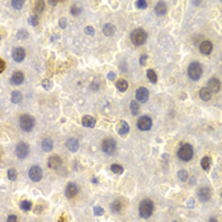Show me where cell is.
Returning <instances> with one entry per match:
<instances>
[{"mask_svg":"<svg viewBox=\"0 0 222 222\" xmlns=\"http://www.w3.org/2000/svg\"><path fill=\"white\" fill-rule=\"evenodd\" d=\"M152 211H154V203L151 199H144L140 203L138 212L142 218H149L152 215Z\"/></svg>","mask_w":222,"mask_h":222,"instance_id":"1","label":"cell"},{"mask_svg":"<svg viewBox=\"0 0 222 222\" xmlns=\"http://www.w3.org/2000/svg\"><path fill=\"white\" fill-rule=\"evenodd\" d=\"M147 39V35H146V32L142 29V28H137L132 32V35H131V41L135 46H141V44H144Z\"/></svg>","mask_w":222,"mask_h":222,"instance_id":"2","label":"cell"},{"mask_svg":"<svg viewBox=\"0 0 222 222\" xmlns=\"http://www.w3.org/2000/svg\"><path fill=\"white\" fill-rule=\"evenodd\" d=\"M19 126H21V128L23 131L29 132L35 127V118L32 116H29V114H23L19 118Z\"/></svg>","mask_w":222,"mask_h":222,"instance_id":"3","label":"cell"},{"mask_svg":"<svg viewBox=\"0 0 222 222\" xmlns=\"http://www.w3.org/2000/svg\"><path fill=\"white\" fill-rule=\"evenodd\" d=\"M188 75L192 80H198L202 76V66L198 62H192L188 67Z\"/></svg>","mask_w":222,"mask_h":222,"instance_id":"4","label":"cell"},{"mask_svg":"<svg viewBox=\"0 0 222 222\" xmlns=\"http://www.w3.org/2000/svg\"><path fill=\"white\" fill-rule=\"evenodd\" d=\"M178 156H179V159H182L183 161L190 160V159L193 157V147L190 146L189 144L183 145L178 151Z\"/></svg>","mask_w":222,"mask_h":222,"instance_id":"5","label":"cell"},{"mask_svg":"<svg viewBox=\"0 0 222 222\" xmlns=\"http://www.w3.org/2000/svg\"><path fill=\"white\" fill-rule=\"evenodd\" d=\"M117 149V144H116V141L113 138H105L103 141V144H102V150L105 152V154H114Z\"/></svg>","mask_w":222,"mask_h":222,"instance_id":"6","label":"cell"},{"mask_svg":"<svg viewBox=\"0 0 222 222\" xmlns=\"http://www.w3.org/2000/svg\"><path fill=\"white\" fill-rule=\"evenodd\" d=\"M151 126H152V121L147 116H142L137 121V127H138L140 131H149L151 128Z\"/></svg>","mask_w":222,"mask_h":222,"instance_id":"7","label":"cell"},{"mask_svg":"<svg viewBox=\"0 0 222 222\" xmlns=\"http://www.w3.org/2000/svg\"><path fill=\"white\" fill-rule=\"evenodd\" d=\"M28 175H29V179L32 182H39L42 179V175H43V173H42V169L37 165L35 166H32L29 169V173H28Z\"/></svg>","mask_w":222,"mask_h":222,"instance_id":"8","label":"cell"},{"mask_svg":"<svg viewBox=\"0 0 222 222\" xmlns=\"http://www.w3.org/2000/svg\"><path fill=\"white\" fill-rule=\"evenodd\" d=\"M29 154V147L28 145L25 144V142H19V144L17 145V147H15V155H17V157L19 159H25Z\"/></svg>","mask_w":222,"mask_h":222,"instance_id":"9","label":"cell"},{"mask_svg":"<svg viewBox=\"0 0 222 222\" xmlns=\"http://www.w3.org/2000/svg\"><path fill=\"white\" fill-rule=\"evenodd\" d=\"M136 99L138 103H146L149 99V90L144 86H141L136 90Z\"/></svg>","mask_w":222,"mask_h":222,"instance_id":"10","label":"cell"},{"mask_svg":"<svg viewBox=\"0 0 222 222\" xmlns=\"http://www.w3.org/2000/svg\"><path fill=\"white\" fill-rule=\"evenodd\" d=\"M25 57V51L22 47H17V49H14L13 51V60L15 62H22Z\"/></svg>","mask_w":222,"mask_h":222,"instance_id":"11","label":"cell"},{"mask_svg":"<svg viewBox=\"0 0 222 222\" xmlns=\"http://www.w3.org/2000/svg\"><path fill=\"white\" fill-rule=\"evenodd\" d=\"M77 192H79V188L75 183H69L66 189H65V194H66L67 198H74L77 194Z\"/></svg>","mask_w":222,"mask_h":222,"instance_id":"12","label":"cell"},{"mask_svg":"<svg viewBox=\"0 0 222 222\" xmlns=\"http://www.w3.org/2000/svg\"><path fill=\"white\" fill-rule=\"evenodd\" d=\"M208 89L211 90V93H218L220 89H221V83L218 79L216 77H212L210 79V81H208Z\"/></svg>","mask_w":222,"mask_h":222,"instance_id":"13","label":"cell"},{"mask_svg":"<svg viewBox=\"0 0 222 222\" xmlns=\"http://www.w3.org/2000/svg\"><path fill=\"white\" fill-rule=\"evenodd\" d=\"M128 131H130L128 123H127L126 121H121V122L118 123V126H117V132H118V135H119V136H126L127 133H128Z\"/></svg>","mask_w":222,"mask_h":222,"instance_id":"14","label":"cell"},{"mask_svg":"<svg viewBox=\"0 0 222 222\" xmlns=\"http://www.w3.org/2000/svg\"><path fill=\"white\" fill-rule=\"evenodd\" d=\"M212 49H213V46L210 41H203L199 46V51L203 53V55H210L212 52Z\"/></svg>","mask_w":222,"mask_h":222,"instance_id":"15","label":"cell"},{"mask_svg":"<svg viewBox=\"0 0 222 222\" xmlns=\"http://www.w3.org/2000/svg\"><path fill=\"white\" fill-rule=\"evenodd\" d=\"M198 197L202 202H207L211 198V190L208 188H201L198 190Z\"/></svg>","mask_w":222,"mask_h":222,"instance_id":"16","label":"cell"},{"mask_svg":"<svg viewBox=\"0 0 222 222\" xmlns=\"http://www.w3.org/2000/svg\"><path fill=\"white\" fill-rule=\"evenodd\" d=\"M81 123H83L84 127L93 128V127L95 126V123H97V119H95L94 117H91V116H84L83 119H81Z\"/></svg>","mask_w":222,"mask_h":222,"instance_id":"17","label":"cell"},{"mask_svg":"<svg viewBox=\"0 0 222 222\" xmlns=\"http://www.w3.org/2000/svg\"><path fill=\"white\" fill-rule=\"evenodd\" d=\"M47 165H49V168H51V169H57V168L61 166V159L58 156H51L49 159Z\"/></svg>","mask_w":222,"mask_h":222,"instance_id":"18","label":"cell"},{"mask_svg":"<svg viewBox=\"0 0 222 222\" xmlns=\"http://www.w3.org/2000/svg\"><path fill=\"white\" fill-rule=\"evenodd\" d=\"M66 147H67L70 151L76 152V151L79 150V141H77L76 138H69V140L66 141Z\"/></svg>","mask_w":222,"mask_h":222,"instance_id":"19","label":"cell"},{"mask_svg":"<svg viewBox=\"0 0 222 222\" xmlns=\"http://www.w3.org/2000/svg\"><path fill=\"white\" fill-rule=\"evenodd\" d=\"M103 33L107 36V37H110L116 33V25L112 24V23H107L104 27H103Z\"/></svg>","mask_w":222,"mask_h":222,"instance_id":"20","label":"cell"},{"mask_svg":"<svg viewBox=\"0 0 222 222\" xmlns=\"http://www.w3.org/2000/svg\"><path fill=\"white\" fill-rule=\"evenodd\" d=\"M23 80H24V75H23V72H21V71L14 72L13 76H12V83H13L14 85H21V84L23 83Z\"/></svg>","mask_w":222,"mask_h":222,"instance_id":"21","label":"cell"},{"mask_svg":"<svg viewBox=\"0 0 222 222\" xmlns=\"http://www.w3.org/2000/svg\"><path fill=\"white\" fill-rule=\"evenodd\" d=\"M199 97H201V99H202V100L207 102V100H210V99H211L212 93H211V90H210L208 88H202V89L199 90Z\"/></svg>","mask_w":222,"mask_h":222,"instance_id":"22","label":"cell"},{"mask_svg":"<svg viewBox=\"0 0 222 222\" xmlns=\"http://www.w3.org/2000/svg\"><path fill=\"white\" fill-rule=\"evenodd\" d=\"M155 13L157 15H164L166 13V4L164 2H159L155 7Z\"/></svg>","mask_w":222,"mask_h":222,"instance_id":"23","label":"cell"},{"mask_svg":"<svg viewBox=\"0 0 222 222\" xmlns=\"http://www.w3.org/2000/svg\"><path fill=\"white\" fill-rule=\"evenodd\" d=\"M42 149H43V151H46V152L51 151V150L53 149V142H52V140H51V138H44V140L42 141Z\"/></svg>","mask_w":222,"mask_h":222,"instance_id":"24","label":"cell"},{"mask_svg":"<svg viewBox=\"0 0 222 222\" xmlns=\"http://www.w3.org/2000/svg\"><path fill=\"white\" fill-rule=\"evenodd\" d=\"M130 109H131V113L133 116H137L138 112H140V104L137 100H132L131 104H130Z\"/></svg>","mask_w":222,"mask_h":222,"instance_id":"25","label":"cell"},{"mask_svg":"<svg viewBox=\"0 0 222 222\" xmlns=\"http://www.w3.org/2000/svg\"><path fill=\"white\" fill-rule=\"evenodd\" d=\"M201 166H202L206 171H208L210 168H211V159H210L208 156H204V157L202 159V161H201Z\"/></svg>","mask_w":222,"mask_h":222,"instance_id":"26","label":"cell"},{"mask_svg":"<svg viewBox=\"0 0 222 222\" xmlns=\"http://www.w3.org/2000/svg\"><path fill=\"white\" fill-rule=\"evenodd\" d=\"M116 86H117V89L119 91H126L127 88H128V83H127L126 80H123V79H121V80H118L116 83Z\"/></svg>","mask_w":222,"mask_h":222,"instance_id":"27","label":"cell"},{"mask_svg":"<svg viewBox=\"0 0 222 222\" xmlns=\"http://www.w3.org/2000/svg\"><path fill=\"white\" fill-rule=\"evenodd\" d=\"M110 208H112V211H113L114 213L121 212V210H122V203H121V201H114L112 204H110Z\"/></svg>","mask_w":222,"mask_h":222,"instance_id":"28","label":"cell"},{"mask_svg":"<svg viewBox=\"0 0 222 222\" xmlns=\"http://www.w3.org/2000/svg\"><path fill=\"white\" fill-rule=\"evenodd\" d=\"M21 100H22V94L19 91H13V94H12V102L14 104H18V103H21Z\"/></svg>","mask_w":222,"mask_h":222,"instance_id":"29","label":"cell"},{"mask_svg":"<svg viewBox=\"0 0 222 222\" xmlns=\"http://www.w3.org/2000/svg\"><path fill=\"white\" fill-rule=\"evenodd\" d=\"M146 75H147L149 80H150L151 83H154V84H155V83L157 81V76H156V72H155L154 70H151V69H150V70H147V74H146Z\"/></svg>","mask_w":222,"mask_h":222,"instance_id":"30","label":"cell"},{"mask_svg":"<svg viewBox=\"0 0 222 222\" xmlns=\"http://www.w3.org/2000/svg\"><path fill=\"white\" fill-rule=\"evenodd\" d=\"M44 9V2H42V0H38V2L35 3V10L37 13H42Z\"/></svg>","mask_w":222,"mask_h":222,"instance_id":"31","label":"cell"},{"mask_svg":"<svg viewBox=\"0 0 222 222\" xmlns=\"http://www.w3.org/2000/svg\"><path fill=\"white\" fill-rule=\"evenodd\" d=\"M21 208L23 210V211H29L30 208H32V202L30 201H22L21 202Z\"/></svg>","mask_w":222,"mask_h":222,"instance_id":"32","label":"cell"},{"mask_svg":"<svg viewBox=\"0 0 222 222\" xmlns=\"http://www.w3.org/2000/svg\"><path fill=\"white\" fill-rule=\"evenodd\" d=\"M28 23L30 24V25H33V27H36V25H38V23H39V19H38V17L35 14V15H32V17H29V19H28Z\"/></svg>","mask_w":222,"mask_h":222,"instance_id":"33","label":"cell"},{"mask_svg":"<svg viewBox=\"0 0 222 222\" xmlns=\"http://www.w3.org/2000/svg\"><path fill=\"white\" fill-rule=\"evenodd\" d=\"M110 170H112L114 174H118V175L123 173V168L121 165H117V164H113L112 166H110Z\"/></svg>","mask_w":222,"mask_h":222,"instance_id":"34","label":"cell"},{"mask_svg":"<svg viewBox=\"0 0 222 222\" xmlns=\"http://www.w3.org/2000/svg\"><path fill=\"white\" fill-rule=\"evenodd\" d=\"M12 4V7L14 8V9H17V10H19L23 5H24V2H22V0H21V2H19V0H13V2L10 3Z\"/></svg>","mask_w":222,"mask_h":222,"instance_id":"35","label":"cell"},{"mask_svg":"<svg viewBox=\"0 0 222 222\" xmlns=\"http://www.w3.org/2000/svg\"><path fill=\"white\" fill-rule=\"evenodd\" d=\"M17 175H18V173H17V170H15V169H9L8 170V178L10 180H15V179H17Z\"/></svg>","mask_w":222,"mask_h":222,"instance_id":"36","label":"cell"},{"mask_svg":"<svg viewBox=\"0 0 222 222\" xmlns=\"http://www.w3.org/2000/svg\"><path fill=\"white\" fill-rule=\"evenodd\" d=\"M178 178L182 180V182H185L188 179V173L187 170H179L178 171Z\"/></svg>","mask_w":222,"mask_h":222,"instance_id":"37","label":"cell"},{"mask_svg":"<svg viewBox=\"0 0 222 222\" xmlns=\"http://www.w3.org/2000/svg\"><path fill=\"white\" fill-rule=\"evenodd\" d=\"M136 7L138 9H146L147 8V2L146 0H138V2H136Z\"/></svg>","mask_w":222,"mask_h":222,"instance_id":"38","label":"cell"},{"mask_svg":"<svg viewBox=\"0 0 222 222\" xmlns=\"http://www.w3.org/2000/svg\"><path fill=\"white\" fill-rule=\"evenodd\" d=\"M17 37H18L19 39H27V37H28V32H27L25 29H21V30L18 32Z\"/></svg>","mask_w":222,"mask_h":222,"instance_id":"39","label":"cell"},{"mask_svg":"<svg viewBox=\"0 0 222 222\" xmlns=\"http://www.w3.org/2000/svg\"><path fill=\"white\" fill-rule=\"evenodd\" d=\"M42 86H43L44 89H51V88H52V81L49 80V79H44V80L42 81Z\"/></svg>","mask_w":222,"mask_h":222,"instance_id":"40","label":"cell"},{"mask_svg":"<svg viewBox=\"0 0 222 222\" xmlns=\"http://www.w3.org/2000/svg\"><path fill=\"white\" fill-rule=\"evenodd\" d=\"M84 30H85V33H86L88 36H94V35H95V30H94V28H93L91 25H86Z\"/></svg>","mask_w":222,"mask_h":222,"instance_id":"41","label":"cell"},{"mask_svg":"<svg viewBox=\"0 0 222 222\" xmlns=\"http://www.w3.org/2000/svg\"><path fill=\"white\" fill-rule=\"evenodd\" d=\"M94 215L95 216H102V215H104V210L102 208V207H94Z\"/></svg>","mask_w":222,"mask_h":222,"instance_id":"42","label":"cell"},{"mask_svg":"<svg viewBox=\"0 0 222 222\" xmlns=\"http://www.w3.org/2000/svg\"><path fill=\"white\" fill-rule=\"evenodd\" d=\"M70 12H71L72 15H79V14L81 13V8H79V7H72V8L70 9Z\"/></svg>","mask_w":222,"mask_h":222,"instance_id":"43","label":"cell"},{"mask_svg":"<svg viewBox=\"0 0 222 222\" xmlns=\"http://www.w3.org/2000/svg\"><path fill=\"white\" fill-rule=\"evenodd\" d=\"M187 206L189 208H192V207H194V199L193 198H189L188 201H187Z\"/></svg>","mask_w":222,"mask_h":222,"instance_id":"44","label":"cell"},{"mask_svg":"<svg viewBox=\"0 0 222 222\" xmlns=\"http://www.w3.org/2000/svg\"><path fill=\"white\" fill-rule=\"evenodd\" d=\"M66 23H67L66 18H61V19H60V27H61V28H65V27H66Z\"/></svg>","mask_w":222,"mask_h":222,"instance_id":"45","label":"cell"},{"mask_svg":"<svg viewBox=\"0 0 222 222\" xmlns=\"http://www.w3.org/2000/svg\"><path fill=\"white\" fill-rule=\"evenodd\" d=\"M8 222H18V218H17V216H14V215L9 216V217H8Z\"/></svg>","mask_w":222,"mask_h":222,"instance_id":"46","label":"cell"},{"mask_svg":"<svg viewBox=\"0 0 222 222\" xmlns=\"http://www.w3.org/2000/svg\"><path fill=\"white\" fill-rule=\"evenodd\" d=\"M146 60H147V56H146V55L141 56V57H140V63H141V65H145V63H146Z\"/></svg>","mask_w":222,"mask_h":222,"instance_id":"47","label":"cell"},{"mask_svg":"<svg viewBox=\"0 0 222 222\" xmlns=\"http://www.w3.org/2000/svg\"><path fill=\"white\" fill-rule=\"evenodd\" d=\"M5 70V62L4 60H0V72H3Z\"/></svg>","mask_w":222,"mask_h":222,"instance_id":"48","label":"cell"},{"mask_svg":"<svg viewBox=\"0 0 222 222\" xmlns=\"http://www.w3.org/2000/svg\"><path fill=\"white\" fill-rule=\"evenodd\" d=\"M107 77L109 79V80H113V79H116V74H114V72H109V74L107 75Z\"/></svg>","mask_w":222,"mask_h":222,"instance_id":"49","label":"cell"},{"mask_svg":"<svg viewBox=\"0 0 222 222\" xmlns=\"http://www.w3.org/2000/svg\"><path fill=\"white\" fill-rule=\"evenodd\" d=\"M98 80H99V79H95L94 84L91 85V89H94V90H97V89H98Z\"/></svg>","mask_w":222,"mask_h":222,"instance_id":"50","label":"cell"},{"mask_svg":"<svg viewBox=\"0 0 222 222\" xmlns=\"http://www.w3.org/2000/svg\"><path fill=\"white\" fill-rule=\"evenodd\" d=\"M56 38H58V35H55V36H52L51 41H52V42H55V41H56Z\"/></svg>","mask_w":222,"mask_h":222,"instance_id":"51","label":"cell"},{"mask_svg":"<svg viewBox=\"0 0 222 222\" xmlns=\"http://www.w3.org/2000/svg\"><path fill=\"white\" fill-rule=\"evenodd\" d=\"M50 4H51V5H56V4H57V2H55V0H51Z\"/></svg>","mask_w":222,"mask_h":222,"instance_id":"52","label":"cell"},{"mask_svg":"<svg viewBox=\"0 0 222 222\" xmlns=\"http://www.w3.org/2000/svg\"><path fill=\"white\" fill-rule=\"evenodd\" d=\"M190 184H196V182H194V179H190V182H189Z\"/></svg>","mask_w":222,"mask_h":222,"instance_id":"53","label":"cell"},{"mask_svg":"<svg viewBox=\"0 0 222 222\" xmlns=\"http://www.w3.org/2000/svg\"><path fill=\"white\" fill-rule=\"evenodd\" d=\"M210 222H217V221H216L215 218H211V220H210Z\"/></svg>","mask_w":222,"mask_h":222,"instance_id":"54","label":"cell"},{"mask_svg":"<svg viewBox=\"0 0 222 222\" xmlns=\"http://www.w3.org/2000/svg\"><path fill=\"white\" fill-rule=\"evenodd\" d=\"M221 198H222V192H221Z\"/></svg>","mask_w":222,"mask_h":222,"instance_id":"55","label":"cell"},{"mask_svg":"<svg viewBox=\"0 0 222 222\" xmlns=\"http://www.w3.org/2000/svg\"><path fill=\"white\" fill-rule=\"evenodd\" d=\"M174 222H177V221H174Z\"/></svg>","mask_w":222,"mask_h":222,"instance_id":"56","label":"cell"}]
</instances>
